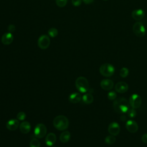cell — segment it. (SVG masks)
I'll use <instances>...</instances> for the list:
<instances>
[{
    "instance_id": "5",
    "label": "cell",
    "mask_w": 147,
    "mask_h": 147,
    "mask_svg": "<svg viewBox=\"0 0 147 147\" xmlns=\"http://www.w3.org/2000/svg\"><path fill=\"white\" fill-rule=\"evenodd\" d=\"M133 33L138 37H143L146 33V29L144 24L141 22H137L134 23L133 26Z\"/></svg>"
},
{
    "instance_id": "31",
    "label": "cell",
    "mask_w": 147,
    "mask_h": 147,
    "mask_svg": "<svg viewBox=\"0 0 147 147\" xmlns=\"http://www.w3.org/2000/svg\"><path fill=\"white\" fill-rule=\"evenodd\" d=\"M141 141L145 144H147V133L143 134L141 137Z\"/></svg>"
},
{
    "instance_id": "16",
    "label": "cell",
    "mask_w": 147,
    "mask_h": 147,
    "mask_svg": "<svg viewBox=\"0 0 147 147\" xmlns=\"http://www.w3.org/2000/svg\"><path fill=\"white\" fill-rule=\"evenodd\" d=\"M45 144L47 146H51L55 144L56 141V136L53 133H48L45 137Z\"/></svg>"
},
{
    "instance_id": "7",
    "label": "cell",
    "mask_w": 147,
    "mask_h": 147,
    "mask_svg": "<svg viewBox=\"0 0 147 147\" xmlns=\"http://www.w3.org/2000/svg\"><path fill=\"white\" fill-rule=\"evenodd\" d=\"M47 131V129L45 125L43 123H38L34 128V133L36 137L42 138L46 135Z\"/></svg>"
},
{
    "instance_id": "9",
    "label": "cell",
    "mask_w": 147,
    "mask_h": 147,
    "mask_svg": "<svg viewBox=\"0 0 147 147\" xmlns=\"http://www.w3.org/2000/svg\"><path fill=\"white\" fill-rule=\"evenodd\" d=\"M109 133L113 136H117L120 132L119 125L116 122H113L110 123L108 127Z\"/></svg>"
},
{
    "instance_id": "30",
    "label": "cell",
    "mask_w": 147,
    "mask_h": 147,
    "mask_svg": "<svg viewBox=\"0 0 147 147\" xmlns=\"http://www.w3.org/2000/svg\"><path fill=\"white\" fill-rule=\"evenodd\" d=\"M7 29H8V31H9V32L12 33V32H13L15 31V30H16V27H15V26H14V25L10 24V25H9Z\"/></svg>"
},
{
    "instance_id": "35",
    "label": "cell",
    "mask_w": 147,
    "mask_h": 147,
    "mask_svg": "<svg viewBox=\"0 0 147 147\" xmlns=\"http://www.w3.org/2000/svg\"><path fill=\"white\" fill-rule=\"evenodd\" d=\"M52 147H56V146H52Z\"/></svg>"
},
{
    "instance_id": "17",
    "label": "cell",
    "mask_w": 147,
    "mask_h": 147,
    "mask_svg": "<svg viewBox=\"0 0 147 147\" xmlns=\"http://www.w3.org/2000/svg\"><path fill=\"white\" fill-rule=\"evenodd\" d=\"M20 130L21 133L24 134H27L28 133L31 129L30 124L28 121H23L20 124Z\"/></svg>"
},
{
    "instance_id": "25",
    "label": "cell",
    "mask_w": 147,
    "mask_h": 147,
    "mask_svg": "<svg viewBox=\"0 0 147 147\" xmlns=\"http://www.w3.org/2000/svg\"><path fill=\"white\" fill-rule=\"evenodd\" d=\"M127 115L130 118H134L136 116V111L135 110V109H133L132 107L130 108L127 111Z\"/></svg>"
},
{
    "instance_id": "24",
    "label": "cell",
    "mask_w": 147,
    "mask_h": 147,
    "mask_svg": "<svg viewBox=\"0 0 147 147\" xmlns=\"http://www.w3.org/2000/svg\"><path fill=\"white\" fill-rule=\"evenodd\" d=\"M129 74V69L126 67H123L121 68L119 72V75L122 78H126Z\"/></svg>"
},
{
    "instance_id": "20",
    "label": "cell",
    "mask_w": 147,
    "mask_h": 147,
    "mask_svg": "<svg viewBox=\"0 0 147 147\" xmlns=\"http://www.w3.org/2000/svg\"><path fill=\"white\" fill-rule=\"evenodd\" d=\"M82 100L85 104L89 105L92 103L94 100V97L91 94H86L83 96Z\"/></svg>"
},
{
    "instance_id": "18",
    "label": "cell",
    "mask_w": 147,
    "mask_h": 147,
    "mask_svg": "<svg viewBox=\"0 0 147 147\" xmlns=\"http://www.w3.org/2000/svg\"><path fill=\"white\" fill-rule=\"evenodd\" d=\"M69 101L72 103H77L79 102L82 99V95L78 92H74L69 95L68 98Z\"/></svg>"
},
{
    "instance_id": "22",
    "label": "cell",
    "mask_w": 147,
    "mask_h": 147,
    "mask_svg": "<svg viewBox=\"0 0 147 147\" xmlns=\"http://www.w3.org/2000/svg\"><path fill=\"white\" fill-rule=\"evenodd\" d=\"M48 33L50 37L54 38V37H56V36L58 34V30L57 29H56L55 28H51L48 30Z\"/></svg>"
},
{
    "instance_id": "3",
    "label": "cell",
    "mask_w": 147,
    "mask_h": 147,
    "mask_svg": "<svg viewBox=\"0 0 147 147\" xmlns=\"http://www.w3.org/2000/svg\"><path fill=\"white\" fill-rule=\"evenodd\" d=\"M75 87L80 92H86L89 90L88 81L85 77H78L75 81Z\"/></svg>"
},
{
    "instance_id": "19",
    "label": "cell",
    "mask_w": 147,
    "mask_h": 147,
    "mask_svg": "<svg viewBox=\"0 0 147 147\" xmlns=\"http://www.w3.org/2000/svg\"><path fill=\"white\" fill-rule=\"evenodd\" d=\"M71 138V133L68 131H63L60 136V140L61 142L66 143L69 141Z\"/></svg>"
},
{
    "instance_id": "1",
    "label": "cell",
    "mask_w": 147,
    "mask_h": 147,
    "mask_svg": "<svg viewBox=\"0 0 147 147\" xmlns=\"http://www.w3.org/2000/svg\"><path fill=\"white\" fill-rule=\"evenodd\" d=\"M113 107L115 111L118 113H127L130 109L129 102L125 98L116 99L114 102Z\"/></svg>"
},
{
    "instance_id": "29",
    "label": "cell",
    "mask_w": 147,
    "mask_h": 147,
    "mask_svg": "<svg viewBox=\"0 0 147 147\" xmlns=\"http://www.w3.org/2000/svg\"><path fill=\"white\" fill-rule=\"evenodd\" d=\"M82 0H72V3L75 6H79L81 5Z\"/></svg>"
},
{
    "instance_id": "32",
    "label": "cell",
    "mask_w": 147,
    "mask_h": 147,
    "mask_svg": "<svg viewBox=\"0 0 147 147\" xmlns=\"http://www.w3.org/2000/svg\"><path fill=\"white\" fill-rule=\"evenodd\" d=\"M83 1V2L87 5L88 4H90L91 3H92L94 2V0H82Z\"/></svg>"
},
{
    "instance_id": "6",
    "label": "cell",
    "mask_w": 147,
    "mask_h": 147,
    "mask_svg": "<svg viewBox=\"0 0 147 147\" xmlns=\"http://www.w3.org/2000/svg\"><path fill=\"white\" fill-rule=\"evenodd\" d=\"M129 102L130 106L132 108L138 109L141 105L142 99L141 96L137 94H134L130 96Z\"/></svg>"
},
{
    "instance_id": "33",
    "label": "cell",
    "mask_w": 147,
    "mask_h": 147,
    "mask_svg": "<svg viewBox=\"0 0 147 147\" xmlns=\"http://www.w3.org/2000/svg\"><path fill=\"white\" fill-rule=\"evenodd\" d=\"M126 118H127V117L125 115H121V117H120V119L122 121H125L126 120Z\"/></svg>"
},
{
    "instance_id": "12",
    "label": "cell",
    "mask_w": 147,
    "mask_h": 147,
    "mask_svg": "<svg viewBox=\"0 0 147 147\" xmlns=\"http://www.w3.org/2000/svg\"><path fill=\"white\" fill-rule=\"evenodd\" d=\"M19 126V120H18L17 119H10L6 123V126L7 129L10 131H14L16 130Z\"/></svg>"
},
{
    "instance_id": "21",
    "label": "cell",
    "mask_w": 147,
    "mask_h": 147,
    "mask_svg": "<svg viewBox=\"0 0 147 147\" xmlns=\"http://www.w3.org/2000/svg\"><path fill=\"white\" fill-rule=\"evenodd\" d=\"M116 141V138L113 135H110V136H107V137H106L105 139V142L107 144H114Z\"/></svg>"
},
{
    "instance_id": "11",
    "label": "cell",
    "mask_w": 147,
    "mask_h": 147,
    "mask_svg": "<svg viewBox=\"0 0 147 147\" xmlns=\"http://www.w3.org/2000/svg\"><path fill=\"white\" fill-rule=\"evenodd\" d=\"M128 88V84L125 82H119L115 86V91L119 93H124L127 91Z\"/></svg>"
},
{
    "instance_id": "14",
    "label": "cell",
    "mask_w": 147,
    "mask_h": 147,
    "mask_svg": "<svg viewBox=\"0 0 147 147\" xmlns=\"http://www.w3.org/2000/svg\"><path fill=\"white\" fill-rule=\"evenodd\" d=\"M145 16V11L141 9H136L133 10L131 13V17L132 18L137 21H140L142 20Z\"/></svg>"
},
{
    "instance_id": "28",
    "label": "cell",
    "mask_w": 147,
    "mask_h": 147,
    "mask_svg": "<svg viewBox=\"0 0 147 147\" xmlns=\"http://www.w3.org/2000/svg\"><path fill=\"white\" fill-rule=\"evenodd\" d=\"M107 98L110 100H115L117 98V94L114 91H110L107 94Z\"/></svg>"
},
{
    "instance_id": "15",
    "label": "cell",
    "mask_w": 147,
    "mask_h": 147,
    "mask_svg": "<svg viewBox=\"0 0 147 147\" xmlns=\"http://www.w3.org/2000/svg\"><path fill=\"white\" fill-rule=\"evenodd\" d=\"M100 84L101 88L104 90H106V91L111 90L114 86L113 82L110 79L102 80L100 82Z\"/></svg>"
},
{
    "instance_id": "26",
    "label": "cell",
    "mask_w": 147,
    "mask_h": 147,
    "mask_svg": "<svg viewBox=\"0 0 147 147\" xmlns=\"http://www.w3.org/2000/svg\"><path fill=\"white\" fill-rule=\"evenodd\" d=\"M26 115L25 112L20 111L17 115V119L19 121H24L26 118Z\"/></svg>"
},
{
    "instance_id": "4",
    "label": "cell",
    "mask_w": 147,
    "mask_h": 147,
    "mask_svg": "<svg viewBox=\"0 0 147 147\" xmlns=\"http://www.w3.org/2000/svg\"><path fill=\"white\" fill-rule=\"evenodd\" d=\"M115 71L114 66L109 63H105L102 64L99 68V72L102 75L105 77L111 76Z\"/></svg>"
},
{
    "instance_id": "23",
    "label": "cell",
    "mask_w": 147,
    "mask_h": 147,
    "mask_svg": "<svg viewBox=\"0 0 147 147\" xmlns=\"http://www.w3.org/2000/svg\"><path fill=\"white\" fill-rule=\"evenodd\" d=\"M30 147H40V142L37 138H33L29 144Z\"/></svg>"
},
{
    "instance_id": "8",
    "label": "cell",
    "mask_w": 147,
    "mask_h": 147,
    "mask_svg": "<svg viewBox=\"0 0 147 147\" xmlns=\"http://www.w3.org/2000/svg\"><path fill=\"white\" fill-rule=\"evenodd\" d=\"M37 44L41 49H47L50 45V38L48 36L45 34L41 35L38 39Z\"/></svg>"
},
{
    "instance_id": "10",
    "label": "cell",
    "mask_w": 147,
    "mask_h": 147,
    "mask_svg": "<svg viewBox=\"0 0 147 147\" xmlns=\"http://www.w3.org/2000/svg\"><path fill=\"white\" fill-rule=\"evenodd\" d=\"M126 129L131 133L137 132L138 129V126L137 123L134 120H129L126 123Z\"/></svg>"
},
{
    "instance_id": "27",
    "label": "cell",
    "mask_w": 147,
    "mask_h": 147,
    "mask_svg": "<svg viewBox=\"0 0 147 147\" xmlns=\"http://www.w3.org/2000/svg\"><path fill=\"white\" fill-rule=\"evenodd\" d=\"M67 0H56V5L60 7H63L66 5Z\"/></svg>"
},
{
    "instance_id": "34",
    "label": "cell",
    "mask_w": 147,
    "mask_h": 147,
    "mask_svg": "<svg viewBox=\"0 0 147 147\" xmlns=\"http://www.w3.org/2000/svg\"><path fill=\"white\" fill-rule=\"evenodd\" d=\"M103 1H108V0H103Z\"/></svg>"
},
{
    "instance_id": "2",
    "label": "cell",
    "mask_w": 147,
    "mask_h": 147,
    "mask_svg": "<svg viewBox=\"0 0 147 147\" xmlns=\"http://www.w3.org/2000/svg\"><path fill=\"white\" fill-rule=\"evenodd\" d=\"M53 125L56 129L59 130H64L68 127L69 121L65 116L59 115L53 119Z\"/></svg>"
},
{
    "instance_id": "13",
    "label": "cell",
    "mask_w": 147,
    "mask_h": 147,
    "mask_svg": "<svg viewBox=\"0 0 147 147\" xmlns=\"http://www.w3.org/2000/svg\"><path fill=\"white\" fill-rule=\"evenodd\" d=\"M13 35L10 32H6L4 33L1 37V42L4 45H7L10 44L13 41Z\"/></svg>"
}]
</instances>
